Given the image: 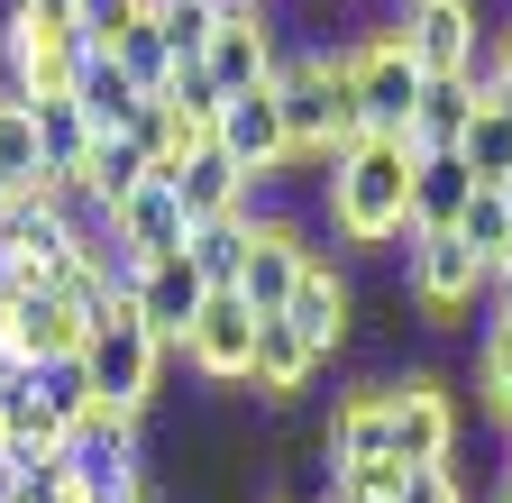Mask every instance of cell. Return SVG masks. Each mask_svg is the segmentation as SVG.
<instances>
[{"label":"cell","instance_id":"cell-1","mask_svg":"<svg viewBox=\"0 0 512 503\" xmlns=\"http://www.w3.org/2000/svg\"><path fill=\"white\" fill-rule=\"evenodd\" d=\"M412 165H421L412 138H357L330 165H311V211L357 257H394L412 238Z\"/></svg>","mask_w":512,"mask_h":503},{"label":"cell","instance_id":"cell-2","mask_svg":"<svg viewBox=\"0 0 512 503\" xmlns=\"http://www.w3.org/2000/svg\"><path fill=\"white\" fill-rule=\"evenodd\" d=\"M275 101H284V129H293V156H302V165H330L339 147L366 138L357 92H348V46H339V37H284Z\"/></svg>","mask_w":512,"mask_h":503},{"label":"cell","instance_id":"cell-3","mask_svg":"<svg viewBox=\"0 0 512 503\" xmlns=\"http://www.w3.org/2000/svg\"><path fill=\"white\" fill-rule=\"evenodd\" d=\"M403 302H412V321L439 330V339H458V330H485V257L458 238V229H412L403 247Z\"/></svg>","mask_w":512,"mask_h":503},{"label":"cell","instance_id":"cell-4","mask_svg":"<svg viewBox=\"0 0 512 503\" xmlns=\"http://www.w3.org/2000/svg\"><path fill=\"white\" fill-rule=\"evenodd\" d=\"M64 476H74L92 503H119V494H138L156 485V458H147V412H119V403H92L74 430H64Z\"/></svg>","mask_w":512,"mask_h":503},{"label":"cell","instance_id":"cell-5","mask_svg":"<svg viewBox=\"0 0 512 503\" xmlns=\"http://www.w3.org/2000/svg\"><path fill=\"white\" fill-rule=\"evenodd\" d=\"M421 65H412V46L394 28V10L366 19L348 37V92H357V119H366V138H403L412 129V110H421Z\"/></svg>","mask_w":512,"mask_h":503},{"label":"cell","instance_id":"cell-6","mask_svg":"<svg viewBox=\"0 0 512 503\" xmlns=\"http://www.w3.org/2000/svg\"><path fill=\"white\" fill-rule=\"evenodd\" d=\"M165 339L138 321V302H110L92 339H83V375H92V403H119V412H156V385H165Z\"/></svg>","mask_w":512,"mask_h":503},{"label":"cell","instance_id":"cell-7","mask_svg":"<svg viewBox=\"0 0 512 503\" xmlns=\"http://www.w3.org/2000/svg\"><path fill=\"white\" fill-rule=\"evenodd\" d=\"M384 412H394V458H403V467H458L467 403H458V385H448L439 366H394Z\"/></svg>","mask_w":512,"mask_h":503},{"label":"cell","instance_id":"cell-8","mask_svg":"<svg viewBox=\"0 0 512 503\" xmlns=\"http://www.w3.org/2000/svg\"><path fill=\"white\" fill-rule=\"evenodd\" d=\"M394 28H403L412 65L430 83L485 74V46H494V10H485V0H394Z\"/></svg>","mask_w":512,"mask_h":503},{"label":"cell","instance_id":"cell-9","mask_svg":"<svg viewBox=\"0 0 512 503\" xmlns=\"http://www.w3.org/2000/svg\"><path fill=\"white\" fill-rule=\"evenodd\" d=\"M211 147H220V156H229V165L256 183V193H275L284 174H302L275 83H256V92H229V101H220V119H211Z\"/></svg>","mask_w":512,"mask_h":503},{"label":"cell","instance_id":"cell-10","mask_svg":"<svg viewBox=\"0 0 512 503\" xmlns=\"http://www.w3.org/2000/svg\"><path fill=\"white\" fill-rule=\"evenodd\" d=\"M330 375V357H320L302 330H293V311H256V357H247V394L266 403V412H302V394Z\"/></svg>","mask_w":512,"mask_h":503},{"label":"cell","instance_id":"cell-11","mask_svg":"<svg viewBox=\"0 0 512 503\" xmlns=\"http://www.w3.org/2000/svg\"><path fill=\"white\" fill-rule=\"evenodd\" d=\"M192 375H202L211 394H247V357H256V311L238 302V293H211L202 302V321L183 330V348H174Z\"/></svg>","mask_w":512,"mask_h":503},{"label":"cell","instance_id":"cell-12","mask_svg":"<svg viewBox=\"0 0 512 503\" xmlns=\"http://www.w3.org/2000/svg\"><path fill=\"white\" fill-rule=\"evenodd\" d=\"M128 302H138V321H147V330H156L165 348H183V330L202 321L211 284H202V266H192L183 247H174V257H147L138 275H128Z\"/></svg>","mask_w":512,"mask_h":503},{"label":"cell","instance_id":"cell-13","mask_svg":"<svg viewBox=\"0 0 512 503\" xmlns=\"http://www.w3.org/2000/svg\"><path fill=\"white\" fill-rule=\"evenodd\" d=\"M293 330L320 348V357H348L357 348V275L330 266V257H311L302 293H293Z\"/></svg>","mask_w":512,"mask_h":503},{"label":"cell","instance_id":"cell-14","mask_svg":"<svg viewBox=\"0 0 512 503\" xmlns=\"http://www.w3.org/2000/svg\"><path fill=\"white\" fill-rule=\"evenodd\" d=\"M275 65H284V28H275V10H266V19H229V28L202 46V74H211L220 92L275 83Z\"/></svg>","mask_w":512,"mask_h":503},{"label":"cell","instance_id":"cell-15","mask_svg":"<svg viewBox=\"0 0 512 503\" xmlns=\"http://www.w3.org/2000/svg\"><path fill=\"white\" fill-rule=\"evenodd\" d=\"M165 183L183 193V211H192V229L202 220H247V202H256V183L220 156V147H192L183 165H165Z\"/></svg>","mask_w":512,"mask_h":503},{"label":"cell","instance_id":"cell-16","mask_svg":"<svg viewBox=\"0 0 512 503\" xmlns=\"http://www.w3.org/2000/svg\"><path fill=\"white\" fill-rule=\"evenodd\" d=\"M110 229H119L128 247H138V257H174V247L192 238V211H183V193H174L165 174H147L138 193H128V202L110 211Z\"/></svg>","mask_w":512,"mask_h":503},{"label":"cell","instance_id":"cell-17","mask_svg":"<svg viewBox=\"0 0 512 503\" xmlns=\"http://www.w3.org/2000/svg\"><path fill=\"white\" fill-rule=\"evenodd\" d=\"M74 110H83V129H92V138H128V129H138V110H147V92L119 74V55H83V74H74Z\"/></svg>","mask_w":512,"mask_h":503},{"label":"cell","instance_id":"cell-18","mask_svg":"<svg viewBox=\"0 0 512 503\" xmlns=\"http://www.w3.org/2000/svg\"><path fill=\"white\" fill-rule=\"evenodd\" d=\"M467 119H476V74H448V83H421V110H412V147L421 156H458L467 147Z\"/></svg>","mask_w":512,"mask_h":503},{"label":"cell","instance_id":"cell-19","mask_svg":"<svg viewBox=\"0 0 512 503\" xmlns=\"http://www.w3.org/2000/svg\"><path fill=\"white\" fill-rule=\"evenodd\" d=\"M458 238L485 257V284H503V275H512V183H476L467 211H458Z\"/></svg>","mask_w":512,"mask_h":503},{"label":"cell","instance_id":"cell-20","mask_svg":"<svg viewBox=\"0 0 512 503\" xmlns=\"http://www.w3.org/2000/svg\"><path fill=\"white\" fill-rule=\"evenodd\" d=\"M467 193H476L467 156H421V165H412V229H458Z\"/></svg>","mask_w":512,"mask_h":503},{"label":"cell","instance_id":"cell-21","mask_svg":"<svg viewBox=\"0 0 512 503\" xmlns=\"http://www.w3.org/2000/svg\"><path fill=\"white\" fill-rule=\"evenodd\" d=\"M467 394H476V412H485L494 430H512V330H503V321H485V330H476Z\"/></svg>","mask_w":512,"mask_h":503},{"label":"cell","instance_id":"cell-22","mask_svg":"<svg viewBox=\"0 0 512 503\" xmlns=\"http://www.w3.org/2000/svg\"><path fill=\"white\" fill-rule=\"evenodd\" d=\"M147 174H156V165H147V147H138V138H92V156H83V193H92L101 211H119Z\"/></svg>","mask_w":512,"mask_h":503},{"label":"cell","instance_id":"cell-23","mask_svg":"<svg viewBox=\"0 0 512 503\" xmlns=\"http://www.w3.org/2000/svg\"><path fill=\"white\" fill-rule=\"evenodd\" d=\"M28 119H37V147H46V174H74V165L92 156V129H83L74 92H37V101H28Z\"/></svg>","mask_w":512,"mask_h":503},{"label":"cell","instance_id":"cell-24","mask_svg":"<svg viewBox=\"0 0 512 503\" xmlns=\"http://www.w3.org/2000/svg\"><path fill=\"white\" fill-rule=\"evenodd\" d=\"M458 156H467L476 183H512V110H503V101L476 92V119H467V147H458Z\"/></svg>","mask_w":512,"mask_h":503},{"label":"cell","instance_id":"cell-25","mask_svg":"<svg viewBox=\"0 0 512 503\" xmlns=\"http://www.w3.org/2000/svg\"><path fill=\"white\" fill-rule=\"evenodd\" d=\"M183 257L202 266V284L211 293H238V266H247V220H202L183 238Z\"/></svg>","mask_w":512,"mask_h":503},{"label":"cell","instance_id":"cell-26","mask_svg":"<svg viewBox=\"0 0 512 503\" xmlns=\"http://www.w3.org/2000/svg\"><path fill=\"white\" fill-rule=\"evenodd\" d=\"M110 55H119V74L138 83L147 101H156V92L174 83V46H165V28H156V19H138V28H128V37L110 46Z\"/></svg>","mask_w":512,"mask_h":503},{"label":"cell","instance_id":"cell-27","mask_svg":"<svg viewBox=\"0 0 512 503\" xmlns=\"http://www.w3.org/2000/svg\"><path fill=\"white\" fill-rule=\"evenodd\" d=\"M0 174H10L19 193L46 174V147H37V119H28V101H10V110H0Z\"/></svg>","mask_w":512,"mask_h":503},{"label":"cell","instance_id":"cell-28","mask_svg":"<svg viewBox=\"0 0 512 503\" xmlns=\"http://www.w3.org/2000/svg\"><path fill=\"white\" fill-rule=\"evenodd\" d=\"M128 28H138V0H74V37H83V55H110Z\"/></svg>","mask_w":512,"mask_h":503},{"label":"cell","instance_id":"cell-29","mask_svg":"<svg viewBox=\"0 0 512 503\" xmlns=\"http://www.w3.org/2000/svg\"><path fill=\"white\" fill-rule=\"evenodd\" d=\"M156 28H165V46H174V65H202V46L220 37V19H211V0H174V10H165Z\"/></svg>","mask_w":512,"mask_h":503},{"label":"cell","instance_id":"cell-30","mask_svg":"<svg viewBox=\"0 0 512 503\" xmlns=\"http://www.w3.org/2000/svg\"><path fill=\"white\" fill-rule=\"evenodd\" d=\"M156 101H174L183 119H202V129H211V119H220V101H229V92H220V83H211L202 65H174V83H165Z\"/></svg>","mask_w":512,"mask_h":503},{"label":"cell","instance_id":"cell-31","mask_svg":"<svg viewBox=\"0 0 512 503\" xmlns=\"http://www.w3.org/2000/svg\"><path fill=\"white\" fill-rule=\"evenodd\" d=\"M394 503H476V494H467V476H458V467H412Z\"/></svg>","mask_w":512,"mask_h":503},{"label":"cell","instance_id":"cell-32","mask_svg":"<svg viewBox=\"0 0 512 503\" xmlns=\"http://www.w3.org/2000/svg\"><path fill=\"white\" fill-rule=\"evenodd\" d=\"M476 92L512 110V19H503V28H494V46H485V74H476Z\"/></svg>","mask_w":512,"mask_h":503},{"label":"cell","instance_id":"cell-33","mask_svg":"<svg viewBox=\"0 0 512 503\" xmlns=\"http://www.w3.org/2000/svg\"><path fill=\"white\" fill-rule=\"evenodd\" d=\"M266 10H275V0H211V19H220V28H229V19H266Z\"/></svg>","mask_w":512,"mask_h":503},{"label":"cell","instance_id":"cell-34","mask_svg":"<svg viewBox=\"0 0 512 503\" xmlns=\"http://www.w3.org/2000/svg\"><path fill=\"white\" fill-rule=\"evenodd\" d=\"M0 503H19V449L0 439Z\"/></svg>","mask_w":512,"mask_h":503},{"label":"cell","instance_id":"cell-35","mask_svg":"<svg viewBox=\"0 0 512 503\" xmlns=\"http://www.w3.org/2000/svg\"><path fill=\"white\" fill-rule=\"evenodd\" d=\"M320 503H384V494H366V485H330Z\"/></svg>","mask_w":512,"mask_h":503},{"label":"cell","instance_id":"cell-36","mask_svg":"<svg viewBox=\"0 0 512 503\" xmlns=\"http://www.w3.org/2000/svg\"><path fill=\"white\" fill-rule=\"evenodd\" d=\"M10 202H19V183H10V174H0V220H10Z\"/></svg>","mask_w":512,"mask_h":503},{"label":"cell","instance_id":"cell-37","mask_svg":"<svg viewBox=\"0 0 512 503\" xmlns=\"http://www.w3.org/2000/svg\"><path fill=\"white\" fill-rule=\"evenodd\" d=\"M165 10H174V0H138V19H165Z\"/></svg>","mask_w":512,"mask_h":503},{"label":"cell","instance_id":"cell-38","mask_svg":"<svg viewBox=\"0 0 512 503\" xmlns=\"http://www.w3.org/2000/svg\"><path fill=\"white\" fill-rule=\"evenodd\" d=\"M494 503H512V467H503V485H494Z\"/></svg>","mask_w":512,"mask_h":503},{"label":"cell","instance_id":"cell-39","mask_svg":"<svg viewBox=\"0 0 512 503\" xmlns=\"http://www.w3.org/2000/svg\"><path fill=\"white\" fill-rule=\"evenodd\" d=\"M503 467H512V430H503Z\"/></svg>","mask_w":512,"mask_h":503},{"label":"cell","instance_id":"cell-40","mask_svg":"<svg viewBox=\"0 0 512 503\" xmlns=\"http://www.w3.org/2000/svg\"><path fill=\"white\" fill-rule=\"evenodd\" d=\"M0 110H10V101H0Z\"/></svg>","mask_w":512,"mask_h":503},{"label":"cell","instance_id":"cell-41","mask_svg":"<svg viewBox=\"0 0 512 503\" xmlns=\"http://www.w3.org/2000/svg\"><path fill=\"white\" fill-rule=\"evenodd\" d=\"M256 503H266V494H256Z\"/></svg>","mask_w":512,"mask_h":503}]
</instances>
